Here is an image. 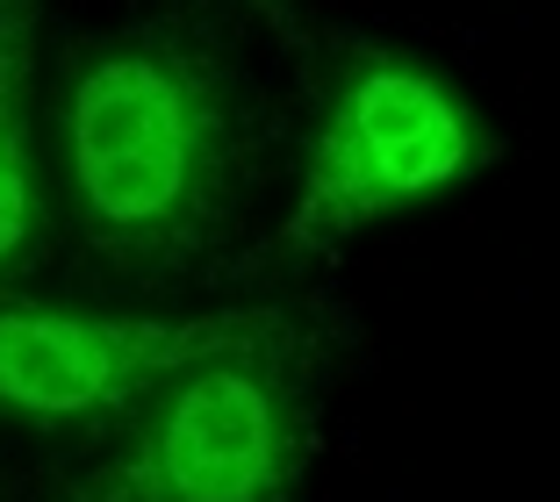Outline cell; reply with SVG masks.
<instances>
[{"instance_id": "3957f363", "label": "cell", "mask_w": 560, "mask_h": 502, "mask_svg": "<svg viewBox=\"0 0 560 502\" xmlns=\"http://www.w3.org/2000/svg\"><path fill=\"white\" fill-rule=\"evenodd\" d=\"M302 345V308L245 302L209 316H66L0 308V402L36 423H80L122 409L215 359H288Z\"/></svg>"}, {"instance_id": "5b68a950", "label": "cell", "mask_w": 560, "mask_h": 502, "mask_svg": "<svg viewBox=\"0 0 560 502\" xmlns=\"http://www.w3.org/2000/svg\"><path fill=\"white\" fill-rule=\"evenodd\" d=\"M30 66H36V0H0V273H8L36 237Z\"/></svg>"}, {"instance_id": "277c9868", "label": "cell", "mask_w": 560, "mask_h": 502, "mask_svg": "<svg viewBox=\"0 0 560 502\" xmlns=\"http://www.w3.org/2000/svg\"><path fill=\"white\" fill-rule=\"evenodd\" d=\"M302 453L310 431L280 359H215L165 381L130 445L58 502H288Z\"/></svg>"}, {"instance_id": "7a4b0ae2", "label": "cell", "mask_w": 560, "mask_h": 502, "mask_svg": "<svg viewBox=\"0 0 560 502\" xmlns=\"http://www.w3.org/2000/svg\"><path fill=\"white\" fill-rule=\"evenodd\" d=\"M481 159H489V137L445 80H431L424 66H402V58H360L316 122L302 201L280 223L273 259L316 252L330 237H352L360 223L445 195Z\"/></svg>"}, {"instance_id": "8992f818", "label": "cell", "mask_w": 560, "mask_h": 502, "mask_svg": "<svg viewBox=\"0 0 560 502\" xmlns=\"http://www.w3.org/2000/svg\"><path fill=\"white\" fill-rule=\"evenodd\" d=\"M259 15L273 22V30L288 36V44H310V36H302V22H295V8H288V0H259Z\"/></svg>"}, {"instance_id": "6da1fadb", "label": "cell", "mask_w": 560, "mask_h": 502, "mask_svg": "<svg viewBox=\"0 0 560 502\" xmlns=\"http://www.w3.org/2000/svg\"><path fill=\"white\" fill-rule=\"evenodd\" d=\"M66 173L80 223L122 273H180L237 209L245 108L195 30L101 44L66 86Z\"/></svg>"}]
</instances>
